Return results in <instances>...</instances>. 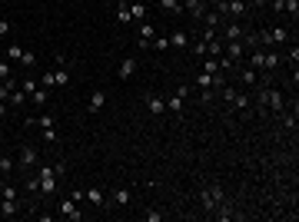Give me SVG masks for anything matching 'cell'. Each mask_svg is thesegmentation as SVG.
Instances as JSON below:
<instances>
[{
	"label": "cell",
	"instance_id": "6da1fadb",
	"mask_svg": "<svg viewBox=\"0 0 299 222\" xmlns=\"http://www.w3.org/2000/svg\"><path fill=\"white\" fill-rule=\"evenodd\" d=\"M40 80V87H47V89H54V87H66V83H70V70H47L44 77H37Z\"/></svg>",
	"mask_w": 299,
	"mask_h": 222
},
{
	"label": "cell",
	"instance_id": "7a4b0ae2",
	"mask_svg": "<svg viewBox=\"0 0 299 222\" xmlns=\"http://www.w3.org/2000/svg\"><path fill=\"white\" fill-rule=\"evenodd\" d=\"M223 199H226V196H223V186H220V182H213V186L203 189V209H206V212H213Z\"/></svg>",
	"mask_w": 299,
	"mask_h": 222
},
{
	"label": "cell",
	"instance_id": "3957f363",
	"mask_svg": "<svg viewBox=\"0 0 299 222\" xmlns=\"http://www.w3.org/2000/svg\"><path fill=\"white\" fill-rule=\"evenodd\" d=\"M37 176H40V196H54V189H57L54 166H40V169H37Z\"/></svg>",
	"mask_w": 299,
	"mask_h": 222
},
{
	"label": "cell",
	"instance_id": "277c9868",
	"mask_svg": "<svg viewBox=\"0 0 299 222\" xmlns=\"http://www.w3.org/2000/svg\"><path fill=\"white\" fill-rule=\"evenodd\" d=\"M57 212H60L63 219H70V222H80V219H83V212H80V202H73L70 196L57 202Z\"/></svg>",
	"mask_w": 299,
	"mask_h": 222
},
{
	"label": "cell",
	"instance_id": "5b68a950",
	"mask_svg": "<svg viewBox=\"0 0 299 222\" xmlns=\"http://www.w3.org/2000/svg\"><path fill=\"white\" fill-rule=\"evenodd\" d=\"M226 60H233V63H243V56H246V40H230V44H223V53Z\"/></svg>",
	"mask_w": 299,
	"mask_h": 222
},
{
	"label": "cell",
	"instance_id": "8992f818",
	"mask_svg": "<svg viewBox=\"0 0 299 222\" xmlns=\"http://www.w3.org/2000/svg\"><path fill=\"white\" fill-rule=\"evenodd\" d=\"M17 159H20V166H23V169H30V166H37V159H40V149H37V146H30V143H23V146H20V153H17Z\"/></svg>",
	"mask_w": 299,
	"mask_h": 222
},
{
	"label": "cell",
	"instance_id": "52a82bcc",
	"mask_svg": "<svg viewBox=\"0 0 299 222\" xmlns=\"http://www.w3.org/2000/svg\"><path fill=\"white\" fill-rule=\"evenodd\" d=\"M220 40L223 44H230V40H246V30L239 23H223L220 27Z\"/></svg>",
	"mask_w": 299,
	"mask_h": 222
},
{
	"label": "cell",
	"instance_id": "ba28073f",
	"mask_svg": "<svg viewBox=\"0 0 299 222\" xmlns=\"http://www.w3.org/2000/svg\"><path fill=\"white\" fill-rule=\"evenodd\" d=\"M23 126L27 130H50V126H57V116H50V113H44V116H27Z\"/></svg>",
	"mask_w": 299,
	"mask_h": 222
},
{
	"label": "cell",
	"instance_id": "9c48e42d",
	"mask_svg": "<svg viewBox=\"0 0 299 222\" xmlns=\"http://www.w3.org/2000/svg\"><path fill=\"white\" fill-rule=\"evenodd\" d=\"M289 44V27H269V50H276V46H286Z\"/></svg>",
	"mask_w": 299,
	"mask_h": 222
},
{
	"label": "cell",
	"instance_id": "30bf717a",
	"mask_svg": "<svg viewBox=\"0 0 299 222\" xmlns=\"http://www.w3.org/2000/svg\"><path fill=\"white\" fill-rule=\"evenodd\" d=\"M183 13H189L193 20H203V13H206V0H183Z\"/></svg>",
	"mask_w": 299,
	"mask_h": 222
},
{
	"label": "cell",
	"instance_id": "8fae6325",
	"mask_svg": "<svg viewBox=\"0 0 299 222\" xmlns=\"http://www.w3.org/2000/svg\"><path fill=\"white\" fill-rule=\"evenodd\" d=\"M83 199H87L90 206H97V209H100V206H107V192H103L100 186H90V189H83Z\"/></svg>",
	"mask_w": 299,
	"mask_h": 222
},
{
	"label": "cell",
	"instance_id": "7c38bea8",
	"mask_svg": "<svg viewBox=\"0 0 299 222\" xmlns=\"http://www.w3.org/2000/svg\"><path fill=\"white\" fill-rule=\"evenodd\" d=\"M103 106H107V89H93L87 100V113H100Z\"/></svg>",
	"mask_w": 299,
	"mask_h": 222
},
{
	"label": "cell",
	"instance_id": "4fadbf2b",
	"mask_svg": "<svg viewBox=\"0 0 299 222\" xmlns=\"http://www.w3.org/2000/svg\"><path fill=\"white\" fill-rule=\"evenodd\" d=\"M130 199H133V192H130L126 186H117V189L110 192V202L117 206V209H123V206H130Z\"/></svg>",
	"mask_w": 299,
	"mask_h": 222
},
{
	"label": "cell",
	"instance_id": "5bb4252c",
	"mask_svg": "<svg viewBox=\"0 0 299 222\" xmlns=\"http://www.w3.org/2000/svg\"><path fill=\"white\" fill-rule=\"evenodd\" d=\"M23 199H0V219H13L20 212Z\"/></svg>",
	"mask_w": 299,
	"mask_h": 222
},
{
	"label": "cell",
	"instance_id": "9a60e30c",
	"mask_svg": "<svg viewBox=\"0 0 299 222\" xmlns=\"http://www.w3.org/2000/svg\"><path fill=\"white\" fill-rule=\"evenodd\" d=\"M183 110H186V96L173 89V93H170V100H166V113H177V116H179Z\"/></svg>",
	"mask_w": 299,
	"mask_h": 222
},
{
	"label": "cell",
	"instance_id": "2e32d148",
	"mask_svg": "<svg viewBox=\"0 0 299 222\" xmlns=\"http://www.w3.org/2000/svg\"><path fill=\"white\" fill-rule=\"evenodd\" d=\"M199 23H203V27H210V30H216V34H220V27H223V23H226V17H223V13H216V10H206V13H203V20H199Z\"/></svg>",
	"mask_w": 299,
	"mask_h": 222
},
{
	"label": "cell",
	"instance_id": "e0dca14e",
	"mask_svg": "<svg viewBox=\"0 0 299 222\" xmlns=\"http://www.w3.org/2000/svg\"><path fill=\"white\" fill-rule=\"evenodd\" d=\"M146 110L153 113V116H163V113H166V100H163V96H153V93H150V96H146Z\"/></svg>",
	"mask_w": 299,
	"mask_h": 222
},
{
	"label": "cell",
	"instance_id": "ac0fdd59",
	"mask_svg": "<svg viewBox=\"0 0 299 222\" xmlns=\"http://www.w3.org/2000/svg\"><path fill=\"white\" fill-rule=\"evenodd\" d=\"M226 13H233V17H246V13H249V3H246V0H226Z\"/></svg>",
	"mask_w": 299,
	"mask_h": 222
},
{
	"label": "cell",
	"instance_id": "d6986e66",
	"mask_svg": "<svg viewBox=\"0 0 299 222\" xmlns=\"http://www.w3.org/2000/svg\"><path fill=\"white\" fill-rule=\"evenodd\" d=\"M239 80H243L246 87H256V83H259V73H256L253 67H246V63H239Z\"/></svg>",
	"mask_w": 299,
	"mask_h": 222
},
{
	"label": "cell",
	"instance_id": "ffe728a7",
	"mask_svg": "<svg viewBox=\"0 0 299 222\" xmlns=\"http://www.w3.org/2000/svg\"><path fill=\"white\" fill-rule=\"evenodd\" d=\"M27 100H30L33 106H47V100H50V89H47V87H37L30 96H27Z\"/></svg>",
	"mask_w": 299,
	"mask_h": 222
},
{
	"label": "cell",
	"instance_id": "44dd1931",
	"mask_svg": "<svg viewBox=\"0 0 299 222\" xmlns=\"http://www.w3.org/2000/svg\"><path fill=\"white\" fill-rule=\"evenodd\" d=\"M136 67H140V63H136V56H126V60L120 63V80H130L133 73H136Z\"/></svg>",
	"mask_w": 299,
	"mask_h": 222
},
{
	"label": "cell",
	"instance_id": "7402d4cb",
	"mask_svg": "<svg viewBox=\"0 0 299 222\" xmlns=\"http://www.w3.org/2000/svg\"><path fill=\"white\" fill-rule=\"evenodd\" d=\"M186 44H189V37L183 34V30H173V34H170V50H183Z\"/></svg>",
	"mask_w": 299,
	"mask_h": 222
},
{
	"label": "cell",
	"instance_id": "603a6c76",
	"mask_svg": "<svg viewBox=\"0 0 299 222\" xmlns=\"http://www.w3.org/2000/svg\"><path fill=\"white\" fill-rule=\"evenodd\" d=\"M143 20H146V3L136 0V3L130 7V23H143Z\"/></svg>",
	"mask_w": 299,
	"mask_h": 222
},
{
	"label": "cell",
	"instance_id": "cb8c5ba5",
	"mask_svg": "<svg viewBox=\"0 0 299 222\" xmlns=\"http://www.w3.org/2000/svg\"><path fill=\"white\" fill-rule=\"evenodd\" d=\"M160 10L173 13V17H179L183 13V0H160Z\"/></svg>",
	"mask_w": 299,
	"mask_h": 222
},
{
	"label": "cell",
	"instance_id": "d4e9b609",
	"mask_svg": "<svg viewBox=\"0 0 299 222\" xmlns=\"http://www.w3.org/2000/svg\"><path fill=\"white\" fill-rule=\"evenodd\" d=\"M117 20H120L123 27H130V3H126V0H117Z\"/></svg>",
	"mask_w": 299,
	"mask_h": 222
},
{
	"label": "cell",
	"instance_id": "484cf974",
	"mask_svg": "<svg viewBox=\"0 0 299 222\" xmlns=\"http://www.w3.org/2000/svg\"><path fill=\"white\" fill-rule=\"evenodd\" d=\"M136 34H140V40H153V37H156V27L150 20H143V23H136Z\"/></svg>",
	"mask_w": 299,
	"mask_h": 222
},
{
	"label": "cell",
	"instance_id": "4316f807",
	"mask_svg": "<svg viewBox=\"0 0 299 222\" xmlns=\"http://www.w3.org/2000/svg\"><path fill=\"white\" fill-rule=\"evenodd\" d=\"M150 50H156V53H166V50H170V37L156 34L153 40H150Z\"/></svg>",
	"mask_w": 299,
	"mask_h": 222
},
{
	"label": "cell",
	"instance_id": "83f0119b",
	"mask_svg": "<svg viewBox=\"0 0 299 222\" xmlns=\"http://www.w3.org/2000/svg\"><path fill=\"white\" fill-rule=\"evenodd\" d=\"M27 53V50H23L20 44H10L7 46V50H3V56H7V60H10V63H20V56Z\"/></svg>",
	"mask_w": 299,
	"mask_h": 222
},
{
	"label": "cell",
	"instance_id": "f1b7e54d",
	"mask_svg": "<svg viewBox=\"0 0 299 222\" xmlns=\"http://www.w3.org/2000/svg\"><path fill=\"white\" fill-rule=\"evenodd\" d=\"M249 103H253V100H249L246 93H236V96H233V103H230V106H233V110H239V113H246V110H249Z\"/></svg>",
	"mask_w": 299,
	"mask_h": 222
},
{
	"label": "cell",
	"instance_id": "f546056e",
	"mask_svg": "<svg viewBox=\"0 0 299 222\" xmlns=\"http://www.w3.org/2000/svg\"><path fill=\"white\" fill-rule=\"evenodd\" d=\"M193 83H196L199 89H206V87L213 89V73H206V70H199V73H196V80H193Z\"/></svg>",
	"mask_w": 299,
	"mask_h": 222
},
{
	"label": "cell",
	"instance_id": "4dcf8cb0",
	"mask_svg": "<svg viewBox=\"0 0 299 222\" xmlns=\"http://www.w3.org/2000/svg\"><path fill=\"white\" fill-rule=\"evenodd\" d=\"M203 70H206V73H213V77H216V73H223L216 56H203Z\"/></svg>",
	"mask_w": 299,
	"mask_h": 222
},
{
	"label": "cell",
	"instance_id": "1f68e13d",
	"mask_svg": "<svg viewBox=\"0 0 299 222\" xmlns=\"http://www.w3.org/2000/svg\"><path fill=\"white\" fill-rule=\"evenodd\" d=\"M10 77H17V73H13V63L3 56V60H0V83H3V80H10Z\"/></svg>",
	"mask_w": 299,
	"mask_h": 222
},
{
	"label": "cell",
	"instance_id": "d6a6232c",
	"mask_svg": "<svg viewBox=\"0 0 299 222\" xmlns=\"http://www.w3.org/2000/svg\"><path fill=\"white\" fill-rule=\"evenodd\" d=\"M23 103H27V93H23V89L17 87V89L10 93V100H7V106H23Z\"/></svg>",
	"mask_w": 299,
	"mask_h": 222
},
{
	"label": "cell",
	"instance_id": "836d02e7",
	"mask_svg": "<svg viewBox=\"0 0 299 222\" xmlns=\"http://www.w3.org/2000/svg\"><path fill=\"white\" fill-rule=\"evenodd\" d=\"M40 139H44L47 146H54V143H60V136H57V126H50V130H40Z\"/></svg>",
	"mask_w": 299,
	"mask_h": 222
},
{
	"label": "cell",
	"instance_id": "e575fe53",
	"mask_svg": "<svg viewBox=\"0 0 299 222\" xmlns=\"http://www.w3.org/2000/svg\"><path fill=\"white\" fill-rule=\"evenodd\" d=\"M37 87H40V80H33V77L20 80V89H23V93H27V96H30V93H33V89H37Z\"/></svg>",
	"mask_w": 299,
	"mask_h": 222
},
{
	"label": "cell",
	"instance_id": "d590c367",
	"mask_svg": "<svg viewBox=\"0 0 299 222\" xmlns=\"http://www.w3.org/2000/svg\"><path fill=\"white\" fill-rule=\"evenodd\" d=\"M13 173V159L10 156H0V176H10Z\"/></svg>",
	"mask_w": 299,
	"mask_h": 222
},
{
	"label": "cell",
	"instance_id": "8d00e7d4",
	"mask_svg": "<svg viewBox=\"0 0 299 222\" xmlns=\"http://www.w3.org/2000/svg\"><path fill=\"white\" fill-rule=\"evenodd\" d=\"M213 100H216V89H210V87H206V89H199V103H203V106H210Z\"/></svg>",
	"mask_w": 299,
	"mask_h": 222
},
{
	"label": "cell",
	"instance_id": "74e56055",
	"mask_svg": "<svg viewBox=\"0 0 299 222\" xmlns=\"http://www.w3.org/2000/svg\"><path fill=\"white\" fill-rule=\"evenodd\" d=\"M286 63H289L293 70H296V63H299V46H296V44L289 46V53H286Z\"/></svg>",
	"mask_w": 299,
	"mask_h": 222
},
{
	"label": "cell",
	"instance_id": "f35d334b",
	"mask_svg": "<svg viewBox=\"0 0 299 222\" xmlns=\"http://www.w3.org/2000/svg\"><path fill=\"white\" fill-rule=\"evenodd\" d=\"M283 10L293 17V23H296V17H299V0H286V7H283Z\"/></svg>",
	"mask_w": 299,
	"mask_h": 222
},
{
	"label": "cell",
	"instance_id": "ab89813d",
	"mask_svg": "<svg viewBox=\"0 0 299 222\" xmlns=\"http://www.w3.org/2000/svg\"><path fill=\"white\" fill-rule=\"evenodd\" d=\"M0 199H20V192L13 186H0Z\"/></svg>",
	"mask_w": 299,
	"mask_h": 222
},
{
	"label": "cell",
	"instance_id": "60d3db41",
	"mask_svg": "<svg viewBox=\"0 0 299 222\" xmlns=\"http://www.w3.org/2000/svg\"><path fill=\"white\" fill-rule=\"evenodd\" d=\"M54 63L60 70H70V56H66V53H54Z\"/></svg>",
	"mask_w": 299,
	"mask_h": 222
},
{
	"label": "cell",
	"instance_id": "b9f144b4",
	"mask_svg": "<svg viewBox=\"0 0 299 222\" xmlns=\"http://www.w3.org/2000/svg\"><path fill=\"white\" fill-rule=\"evenodd\" d=\"M10 30H13V23L7 17H0V37H10Z\"/></svg>",
	"mask_w": 299,
	"mask_h": 222
},
{
	"label": "cell",
	"instance_id": "7bdbcfd3",
	"mask_svg": "<svg viewBox=\"0 0 299 222\" xmlns=\"http://www.w3.org/2000/svg\"><path fill=\"white\" fill-rule=\"evenodd\" d=\"M33 63H37V53H30V50H27V53L20 56V67H33Z\"/></svg>",
	"mask_w": 299,
	"mask_h": 222
},
{
	"label": "cell",
	"instance_id": "ee69618b",
	"mask_svg": "<svg viewBox=\"0 0 299 222\" xmlns=\"http://www.w3.org/2000/svg\"><path fill=\"white\" fill-rule=\"evenodd\" d=\"M193 53H196V56H210V53H206V44H203V40H196V44H193Z\"/></svg>",
	"mask_w": 299,
	"mask_h": 222
},
{
	"label": "cell",
	"instance_id": "f6af8a7d",
	"mask_svg": "<svg viewBox=\"0 0 299 222\" xmlns=\"http://www.w3.org/2000/svg\"><path fill=\"white\" fill-rule=\"evenodd\" d=\"M160 219H163V216H160L156 209H146V222H160Z\"/></svg>",
	"mask_w": 299,
	"mask_h": 222
},
{
	"label": "cell",
	"instance_id": "bcb514c9",
	"mask_svg": "<svg viewBox=\"0 0 299 222\" xmlns=\"http://www.w3.org/2000/svg\"><path fill=\"white\" fill-rule=\"evenodd\" d=\"M249 7H266V0H246Z\"/></svg>",
	"mask_w": 299,
	"mask_h": 222
},
{
	"label": "cell",
	"instance_id": "7dc6e473",
	"mask_svg": "<svg viewBox=\"0 0 299 222\" xmlns=\"http://www.w3.org/2000/svg\"><path fill=\"white\" fill-rule=\"evenodd\" d=\"M0 126H3V116H0Z\"/></svg>",
	"mask_w": 299,
	"mask_h": 222
},
{
	"label": "cell",
	"instance_id": "c3c4849f",
	"mask_svg": "<svg viewBox=\"0 0 299 222\" xmlns=\"http://www.w3.org/2000/svg\"><path fill=\"white\" fill-rule=\"evenodd\" d=\"M0 60H3V53H0Z\"/></svg>",
	"mask_w": 299,
	"mask_h": 222
},
{
	"label": "cell",
	"instance_id": "681fc988",
	"mask_svg": "<svg viewBox=\"0 0 299 222\" xmlns=\"http://www.w3.org/2000/svg\"><path fill=\"white\" fill-rule=\"evenodd\" d=\"M153 3H160V0H153Z\"/></svg>",
	"mask_w": 299,
	"mask_h": 222
}]
</instances>
